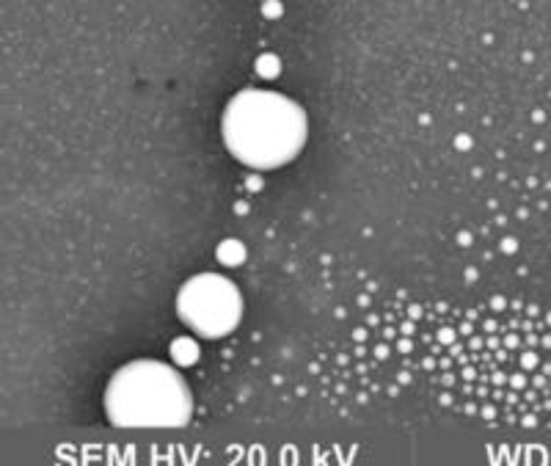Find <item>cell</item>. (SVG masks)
Returning a JSON list of instances; mask_svg holds the SVG:
<instances>
[{"mask_svg": "<svg viewBox=\"0 0 551 466\" xmlns=\"http://www.w3.org/2000/svg\"><path fill=\"white\" fill-rule=\"evenodd\" d=\"M224 141L245 166H284L306 141V116L276 91H240L226 108Z\"/></svg>", "mask_w": 551, "mask_h": 466, "instance_id": "obj_1", "label": "cell"}, {"mask_svg": "<svg viewBox=\"0 0 551 466\" xmlns=\"http://www.w3.org/2000/svg\"><path fill=\"white\" fill-rule=\"evenodd\" d=\"M171 356H174V362L182 364V367L196 364V359H199V345H196L193 340H188V337H179V340L171 342Z\"/></svg>", "mask_w": 551, "mask_h": 466, "instance_id": "obj_4", "label": "cell"}, {"mask_svg": "<svg viewBox=\"0 0 551 466\" xmlns=\"http://www.w3.org/2000/svg\"><path fill=\"white\" fill-rule=\"evenodd\" d=\"M105 414L127 431L185 428L193 414V395L174 367L138 359L113 373L105 389Z\"/></svg>", "mask_w": 551, "mask_h": 466, "instance_id": "obj_2", "label": "cell"}, {"mask_svg": "<svg viewBox=\"0 0 551 466\" xmlns=\"http://www.w3.org/2000/svg\"><path fill=\"white\" fill-rule=\"evenodd\" d=\"M259 72L265 77L279 75V61H273V58H259Z\"/></svg>", "mask_w": 551, "mask_h": 466, "instance_id": "obj_6", "label": "cell"}, {"mask_svg": "<svg viewBox=\"0 0 551 466\" xmlns=\"http://www.w3.org/2000/svg\"><path fill=\"white\" fill-rule=\"evenodd\" d=\"M179 320L202 337H226L243 317L240 290L221 273H199L182 284L176 295Z\"/></svg>", "mask_w": 551, "mask_h": 466, "instance_id": "obj_3", "label": "cell"}, {"mask_svg": "<svg viewBox=\"0 0 551 466\" xmlns=\"http://www.w3.org/2000/svg\"><path fill=\"white\" fill-rule=\"evenodd\" d=\"M218 259L224 265H237L245 259V249L243 243H237V240H224V243L218 246Z\"/></svg>", "mask_w": 551, "mask_h": 466, "instance_id": "obj_5", "label": "cell"}]
</instances>
